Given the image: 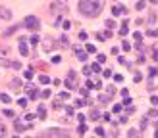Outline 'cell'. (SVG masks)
Masks as SVG:
<instances>
[{
    "label": "cell",
    "mask_w": 158,
    "mask_h": 138,
    "mask_svg": "<svg viewBox=\"0 0 158 138\" xmlns=\"http://www.w3.org/2000/svg\"><path fill=\"white\" fill-rule=\"evenodd\" d=\"M102 10V2H95V0H79V12L87 17H97Z\"/></svg>",
    "instance_id": "cell-1"
},
{
    "label": "cell",
    "mask_w": 158,
    "mask_h": 138,
    "mask_svg": "<svg viewBox=\"0 0 158 138\" xmlns=\"http://www.w3.org/2000/svg\"><path fill=\"white\" fill-rule=\"evenodd\" d=\"M23 25L27 29H31V31H37V29L41 27V21H39V17H35V15H27L25 19H23Z\"/></svg>",
    "instance_id": "cell-2"
},
{
    "label": "cell",
    "mask_w": 158,
    "mask_h": 138,
    "mask_svg": "<svg viewBox=\"0 0 158 138\" xmlns=\"http://www.w3.org/2000/svg\"><path fill=\"white\" fill-rule=\"evenodd\" d=\"M77 86V81H75V73L73 71H70V75H68V81H66V88H75Z\"/></svg>",
    "instance_id": "cell-3"
},
{
    "label": "cell",
    "mask_w": 158,
    "mask_h": 138,
    "mask_svg": "<svg viewBox=\"0 0 158 138\" xmlns=\"http://www.w3.org/2000/svg\"><path fill=\"white\" fill-rule=\"evenodd\" d=\"M54 44H56V40H52V38H44L43 40V48H44V52H50L54 48Z\"/></svg>",
    "instance_id": "cell-4"
},
{
    "label": "cell",
    "mask_w": 158,
    "mask_h": 138,
    "mask_svg": "<svg viewBox=\"0 0 158 138\" xmlns=\"http://www.w3.org/2000/svg\"><path fill=\"white\" fill-rule=\"evenodd\" d=\"M112 14H114V15H122V14H125V8H123V6H118V4H116V6L112 8Z\"/></svg>",
    "instance_id": "cell-5"
},
{
    "label": "cell",
    "mask_w": 158,
    "mask_h": 138,
    "mask_svg": "<svg viewBox=\"0 0 158 138\" xmlns=\"http://www.w3.org/2000/svg\"><path fill=\"white\" fill-rule=\"evenodd\" d=\"M19 52H21V56H27V54H29V48H27V44L23 42V38H21V42H19Z\"/></svg>",
    "instance_id": "cell-6"
},
{
    "label": "cell",
    "mask_w": 158,
    "mask_h": 138,
    "mask_svg": "<svg viewBox=\"0 0 158 138\" xmlns=\"http://www.w3.org/2000/svg\"><path fill=\"white\" fill-rule=\"evenodd\" d=\"M60 46H64V48H68V46H70V44H68V36H66V35H62V36H60Z\"/></svg>",
    "instance_id": "cell-7"
},
{
    "label": "cell",
    "mask_w": 158,
    "mask_h": 138,
    "mask_svg": "<svg viewBox=\"0 0 158 138\" xmlns=\"http://www.w3.org/2000/svg\"><path fill=\"white\" fill-rule=\"evenodd\" d=\"M12 86H14V90H19V88H21V83H19V79H12Z\"/></svg>",
    "instance_id": "cell-8"
},
{
    "label": "cell",
    "mask_w": 158,
    "mask_h": 138,
    "mask_svg": "<svg viewBox=\"0 0 158 138\" xmlns=\"http://www.w3.org/2000/svg\"><path fill=\"white\" fill-rule=\"evenodd\" d=\"M0 15H2L4 19H10V17H12V14H10V12H6L4 8H0Z\"/></svg>",
    "instance_id": "cell-9"
},
{
    "label": "cell",
    "mask_w": 158,
    "mask_h": 138,
    "mask_svg": "<svg viewBox=\"0 0 158 138\" xmlns=\"http://www.w3.org/2000/svg\"><path fill=\"white\" fill-rule=\"evenodd\" d=\"M129 138H141V132L135 131V129H131V131H129Z\"/></svg>",
    "instance_id": "cell-10"
},
{
    "label": "cell",
    "mask_w": 158,
    "mask_h": 138,
    "mask_svg": "<svg viewBox=\"0 0 158 138\" xmlns=\"http://www.w3.org/2000/svg\"><path fill=\"white\" fill-rule=\"evenodd\" d=\"M127 31H129V29H127V21H125V23H123V25L120 27V35L123 36V35H127Z\"/></svg>",
    "instance_id": "cell-11"
},
{
    "label": "cell",
    "mask_w": 158,
    "mask_h": 138,
    "mask_svg": "<svg viewBox=\"0 0 158 138\" xmlns=\"http://www.w3.org/2000/svg\"><path fill=\"white\" fill-rule=\"evenodd\" d=\"M37 113L41 115V119H44V117H46V109H44L43 106H39V109H37Z\"/></svg>",
    "instance_id": "cell-12"
},
{
    "label": "cell",
    "mask_w": 158,
    "mask_h": 138,
    "mask_svg": "<svg viewBox=\"0 0 158 138\" xmlns=\"http://www.w3.org/2000/svg\"><path fill=\"white\" fill-rule=\"evenodd\" d=\"M91 71L98 73V71H100V63H93V65H91Z\"/></svg>",
    "instance_id": "cell-13"
},
{
    "label": "cell",
    "mask_w": 158,
    "mask_h": 138,
    "mask_svg": "<svg viewBox=\"0 0 158 138\" xmlns=\"http://www.w3.org/2000/svg\"><path fill=\"white\" fill-rule=\"evenodd\" d=\"M0 100H2V102H6V104H10V102H12L8 94H0Z\"/></svg>",
    "instance_id": "cell-14"
},
{
    "label": "cell",
    "mask_w": 158,
    "mask_h": 138,
    "mask_svg": "<svg viewBox=\"0 0 158 138\" xmlns=\"http://www.w3.org/2000/svg\"><path fill=\"white\" fill-rule=\"evenodd\" d=\"M48 81H50V79H48L46 75H41V77H39V83H43V84H46Z\"/></svg>",
    "instance_id": "cell-15"
},
{
    "label": "cell",
    "mask_w": 158,
    "mask_h": 138,
    "mask_svg": "<svg viewBox=\"0 0 158 138\" xmlns=\"http://www.w3.org/2000/svg\"><path fill=\"white\" fill-rule=\"evenodd\" d=\"M41 98H44V100L50 98V90H43V92H41Z\"/></svg>",
    "instance_id": "cell-16"
},
{
    "label": "cell",
    "mask_w": 158,
    "mask_h": 138,
    "mask_svg": "<svg viewBox=\"0 0 158 138\" xmlns=\"http://www.w3.org/2000/svg\"><path fill=\"white\" fill-rule=\"evenodd\" d=\"M87 132V127H85V123H81L79 125V134H85Z\"/></svg>",
    "instance_id": "cell-17"
},
{
    "label": "cell",
    "mask_w": 158,
    "mask_h": 138,
    "mask_svg": "<svg viewBox=\"0 0 158 138\" xmlns=\"http://www.w3.org/2000/svg\"><path fill=\"white\" fill-rule=\"evenodd\" d=\"M106 27H108V29H114V27H116V21L108 19V21H106Z\"/></svg>",
    "instance_id": "cell-18"
},
{
    "label": "cell",
    "mask_w": 158,
    "mask_h": 138,
    "mask_svg": "<svg viewBox=\"0 0 158 138\" xmlns=\"http://www.w3.org/2000/svg\"><path fill=\"white\" fill-rule=\"evenodd\" d=\"M18 104H19L21 108H25V106H27V98H19V100H18Z\"/></svg>",
    "instance_id": "cell-19"
},
{
    "label": "cell",
    "mask_w": 158,
    "mask_h": 138,
    "mask_svg": "<svg viewBox=\"0 0 158 138\" xmlns=\"http://www.w3.org/2000/svg\"><path fill=\"white\" fill-rule=\"evenodd\" d=\"M122 48H123L125 52H129V50H131V44H129V42H123V44H122Z\"/></svg>",
    "instance_id": "cell-20"
},
{
    "label": "cell",
    "mask_w": 158,
    "mask_h": 138,
    "mask_svg": "<svg viewBox=\"0 0 158 138\" xmlns=\"http://www.w3.org/2000/svg\"><path fill=\"white\" fill-rule=\"evenodd\" d=\"M83 73H85V75H87V77H89V75H91V73H93V71H91V67H89V65H85V67H83Z\"/></svg>",
    "instance_id": "cell-21"
},
{
    "label": "cell",
    "mask_w": 158,
    "mask_h": 138,
    "mask_svg": "<svg viewBox=\"0 0 158 138\" xmlns=\"http://www.w3.org/2000/svg\"><path fill=\"white\" fill-rule=\"evenodd\" d=\"M95 132H97L98 136H104V129H102V127H97V131H95Z\"/></svg>",
    "instance_id": "cell-22"
},
{
    "label": "cell",
    "mask_w": 158,
    "mask_h": 138,
    "mask_svg": "<svg viewBox=\"0 0 158 138\" xmlns=\"http://www.w3.org/2000/svg\"><path fill=\"white\" fill-rule=\"evenodd\" d=\"M156 73H158V69H154V67H150V69H149V77H154Z\"/></svg>",
    "instance_id": "cell-23"
},
{
    "label": "cell",
    "mask_w": 158,
    "mask_h": 138,
    "mask_svg": "<svg viewBox=\"0 0 158 138\" xmlns=\"http://www.w3.org/2000/svg\"><path fill=\"white\" fill-rule=\"evenodd\" d=\"M29 40H31V44H37V42H39V36H37V35H33Z\"/></svg>",
    "instance_id": "cell-24"
},
{
    "label": "cell",
    "mask_w": 158,
    "mask_h": 138,
    "mask_svg": "<svg viewBox=\"0 0 158 138\" xmlns=\"http://www.w3.org/2000/svg\"><path fill=\"white\" fill-rule=\"evenodd\" d=\"M95 50H97V48H95V46H93V44H87V52H89V54H93V52H95Z\"/></svg>",
    "instance_id": "cell-25"
},
{
    "label": "cell",
    "mask_w": 158,
    "mask_h": 138,
    "mask_svg": "<svg viewBox=\"0 0 158 138\" xmlns=\"http://www.w3.org/2000/svg\"><path fill=\"white\" fill-rule=\"evenodd\" d=\"M100 35H102V38H110V36H112L110 31H104V33H100Z\"/></svg>",
    "instance_id": "cell-26"
},
{
    "label": "cell",
    "mask_w": 158,
    "mask_h": 138,
    "mask_svg": "<svg viewBox=\"0 0 158 138\" xmlns=\"http://www.w3.org/2000/svg\"><path fill=\"white\" fill-rule=\"evenodd\" d=\"M4 115H6V117H14V111L12 109H4Z\"/></svg>",
    "instance_id": "cell-27"
},
{
    "label": "cell",
    "mask_w": 158,
    "mask_h": 138,
    "mask_svg": "<svg viewBox=\"0 0 158 138\" xmlns=\"http://www.w3.org/2000/svg\"><path fill=\"white\" fill-rule=\"evenodd\" d=\"M150 104H152V106H158V96H152V98H150Z\"/></svg>",
    "instance_id": "cell-28"
},
{
    "label": "cell",
    "mask_w": 158,
    "mask_h": 138,
    "mask_svg": "<svg viewBox=\"0 0 158 138\" xmlns=\"http://www.w3.org/2000/svg\"><path fill=\"white\" fill-rule=\"evenodd\" d=\"M133 38H135V40H141L143 35H141V33H133Z\"/></svg>",
    "instance_id": "cell-29"
},
{
    "label": "cell",
    "mask_w": 158,
    "mask_h": 138,
    "mask_svg": "<svg viewBox=\"0 0 158 138\" xmlns=\"http://www.w3.org/2000/svg\"><path fill=\"white\" fill-rule=\"evenodd\" d=\"M114 81H116V83H122L123 77H122V75H114Z\"/></svg>",
    "instance_id": "cell-30"
},
{
    "label": "cell",
    "mask_w": 158,
    "mask_h": 138,
    "mask_svg": "<svg viewBox=\"0 0 158 138\" xmlns=\"http://www.w3.org/2000/svg\"><path fill=\"white\" fill-rule=\"evenodd\" d=\"M133 81L139 83V81H141V73H135V75H133Z\"/></svg>",
    "instance_id": "cell-31"
},
{
    "label": "cell",
    "mask_w": 158,
    "mask_h": 138,
    "mask_svg": "<svg viewBox=\"0 0 158 138\" xmlns=\"http://www.w3.org/2000/svg\"><path fill=\"white\" fill-rule=\"evenodd\" d=\"M106 92H108V94H110V96H112V94H114V92H116V88H114V86H108V88H106Z\"/></svg>",
    "instance_id": "cell-32"
},
{
    "label": "cell",
    "mask_w": 158,
    "mask_h": 138,
    "mask_svg": "<svg viewBox=\"0 0 158 138\" xmlns=\"http://www.w3.org/2000/svg\"><path fill=\"white\" fill-rule=\"evenodd\" d=\"M98 117H100V115H98V111H93V113H91V119H95V121H97Z\"/></svg>",
    "instance_id": "cell-33"
},
{
    "label": "cell",
    "mask_w": 158,
    "mask_h": 138,
    "mask_svg": "<svg viewBox=\"0 0 158 138\" xmlns=\"http://www.w3.org/2000/svg\"><path fill=\"white\" fill-rule=\"evenodd\" d=\"M60 61H62V58H60V56H54V58H52V63H60Z\"/></svg>",
    "instance_id": "cell-34"
},
{
    "label": "cell",
    "mask_w": 158,
    "mask_h": 138,
    "mask_svg": "<svg viewBox=\"0 0 158 138\" xmlns=\"http://www.w3.org/2000/svg\"><path fill=\"white\" fill-rule=\"evenodd\" d=\"M33 119H35V115H33V113H27V115H25V121H33Z\"/></svg>",
    "instance_id": "cell-35"
},
{
    "label": "cell",
    "mask_w": 158,
    "mask_h": 138,
    "mask_svg": "<svg viewBox=\"0 0 158 138\" xmlns=\"http://www.w3.org/2000/svg\"><path fill=\"white\" fill-rule=\"evenodd\" d=\"M31 77H33V71H31V69H27V71H25V79H31Z\"/></svg>",
    "instance_id": "cell-36"
},
{
    "label": "cell",
    "mask_w": 158,
    "mask_h": 138,
    "mask_svg": "<svg viewBox=\"0 0 158 138\" xmlns=\"http://www.w3.org/2000/svg\"><path fill=\"white\" fill-rule=\"evenodd\" d=\"M104 61H106V56L100 54V56H98V63H104Z\"/></svg>",
    "instance_id": "cell-37"
},
{
    "label": "cell",
    "mask_w": 158,
    "mask_h": 138,
    "mask_svg": "<svg viewBox=\"0 0 158 138\" xmlns=\"http://www.w3.org/2000/svg\"><path fill=\"white\" fill-rule=\"evenodd\" d=\"M66 111H68V113H70V115H73V113H75V109H73V108H71V106H68V108H66Z\"/></svg>",
    "instance_id": "cell-38"
},
{
    "label": "cell",
    "mask_w": 158,
    "mask_h": 138,
    "mask_svg": "<svg viewBox=\"0 0 158 138\" xmlns=\"http://www.w3.org/2000/svg\"><path fill=\"white\" fill-rule=\"evenodd\" d=\"M149 115H150V117H158V111L156 109H150V111H149Z\"/></svg>",
    "instance_id": "cell-39"
},
{
    "label": "cell",
    "mask_w": 158,
    "mask_h": 138,
    "mask_svg": "<svg viewBox=\"0 0 158 138\" xmlns=\"http://www.w3.org/2000/svg\"><path fill=\"white\" fill-rule=\"evenodd\" d=\"M143 8H145V2H143V0H141V2H137V10H143Z\"/></svg>",
    "instance_id": "cell-40"
},
{
    "label": "cell",
    "mask_w": 158,
    "mask_h": 138,
    "mask_svg": "<svg viewBox=\"0 0 158 138\" xmlns=\"http://www.w3.org/2000/svg\"><path fill=\"white\" fill-rule=\"evenodd\" d=\"M79 38H81V40H85V38H87V33H85V31H81V33H79Z\"/></svg>",
    "instance_id": "cell-41"
},
{
    "label": "cell",
    "mask_w": 158,
    "mask_h": 138,
    "mask_svg": "<svg viewBox=\"0 0 158 138\" xmlns=\"http://www.w3.org/2000/svg\"><path fill=\"white\" fill-rule=\"evenodd\" d=\"M16 129H18V131H23V125H21L19 121H16Z\"/></svg>",
    "instance_id": "cell-42"
},
{
    "label": "cell",
    "mask_w": 158,
    "mask_h": 138,
    "mask_svg": "<svg viewBox=\"0 0 158 138\" xmlns=\"http://www.w3.org/2000/svg\"><path fill=\"white\" fill-rule=\"evenodd\" d=\"M64 29H66V31H68V29H71V21H66V23H64Z\"/></svg>",
    "instance_id": "cell-43"
},
{
    "label": "cell",
    "mask_w": 158,
    "mask_h": 138,
    "mask_svg": "<svg viewBox=\"0 0 158 138\" xmlns=\"http://www.w3.org/2000/svg\"><path fill=\"white\" fill-rule=\"evenodd\" d=\"M127 94H129V92H127V88H122V96H123V98H127Z\"/></svg>",
    "instance_id": "cell-44"
},
{
    "label": "cell",
    "mask_w": 158,
    "mask_h": 138,
    "mask_svg": "<svg viewBox=\"0 0 158 138\" xmlns=\"http://www.w3.org/2000/svg\"><path fill=\"white\" fill-rule=\"evenodd\" d=\"M131 102H133L131 98H125V100H123V104H125V106H131Z\"/></svg>",
    "instance_id": "cell-45"
},
{
    "label": "cell",
    "mask_w": 158,
    "mask_h": 138,
    "mask_svg": "<svg viewBox=\"0 0 158 138\" xmlns=\"http://www.w3.org/2000/svg\"><path fill=\"white\" fill-rule=\"evenodd\" d=\"M102 75H104V77H112V71H110V69H106V71L102 73Z\"/></svg>",
    "instance_id": "cell-46"
},
{
    "label": "cell",
    "mask_w": 158,
    "mask_h": 138,
    "mask_svg": "<svg viewBox=\"0 0 158 138\" xmlns=\"http://www.w3.org/2000/svg\"><path fill=\"white\" fill-rule=\"evenodd\" d=\"M98 100H100V102H102V104H106V102H108V96H100V98H98Z\"/></svg>",
    "instance_id": "cell-47"
},
{
    "label": "cell",
    "mask_w": 158,
    "mask_h": 138,
    "mask_svg": "<svg viewBox=\"0 0 158 138\" xmlns=\"http://www.w3.org/2000/svg\"><path fill=\"white\" fill-rule=\"evenodd\" d=\"M122 111V106H114V113H120Z\"/></svg>",
    "instance_id": "cell-48"
},
{
    "label": "cell",
    "mask_w": 158,
    "mask_h": 138,
    "mask_svg": "<svg viewBox=\"0 0 158 138\" xmlns=\"http://www.w3.org/2000/svg\"><path fill=\"white\" fill-rule=\"evenodd\" d=\"M152 59H154V61H158V50H154V56H152Z\"/></svg>",
    "instance_id": "cell-49"
},
{
    "label": "cell",
    "mask_w": 158,
    "mask_h": 138,
    "mask_svg": "<svg viewBox=\"0 0 158 138\" xmlns=\"http://www.w3.org/2000/svg\"><path fill=\"white\" fill-rule=\"evenodd\" d=\"M0 136H4V127L0 125Z\"/></svg>",
    "instance_id": "cell-50"
},
{
    "label": "cell",
    "mask_w": 158,
    "mask_h": 138,
    "mask_svg": "<svg viewBox=\"0 0 158 138\" xmlns=\"http://www.w3.org/2000/svg\"><path fill=\"white\" fill-rule=\"evenodd\" d=\"M149 2H152V4H158V0H149Z\"/></svg>",
    "instance_id": "cell-51"
},
{
    "label": "cell",
    "mask_w": 158,
    "mask_h": 138,
    "mask_svg": "<svg viewBox=\"0 0 158 138\" xmlns=\"http://www.w3.org/2000/svg\"><path fill=\"white\" fill-rule=\"evenodd\" d=\"M154 138H158V131H156V132H154Z\"/></svg>",
    "instance_id": "cell-52"
},
{
    "label": "cell",
    "mask_w": 158,
    "mask_h": 138,
    "mask_svg": "<svg viewBox=\"0 0 158 138\" xmlns=\"http://www.w3.org/2000/svg\"><path fill=\"white\" fill-rule=\"evenodd\" d=\"M95 2H102V0H95Z\"/></svg>",
    "instance_id": "cell-53"
}]
</instances>
